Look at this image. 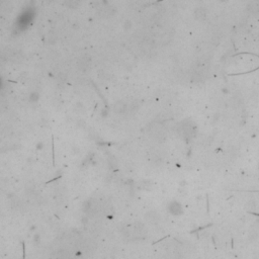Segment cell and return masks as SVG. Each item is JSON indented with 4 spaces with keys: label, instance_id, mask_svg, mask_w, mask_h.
<instances>
[{
    "label": "cell",
    "instance_id": "obj_2",
    "mask_svg": "<svg viewBox=\"0 0 259 259\" xmlns=\"http://www.w3.org/2000/svg\"><path fill=\"white\" fill-rule=\"evenodd\" d=\"M97 206H98V204L96 202L95 200H88V202H86L85 204H84V211H85L86 214L93 215L97 211Z\"/></svg>",
    "mask_w": 259,
    "mask_h": 259
},
{
    "label": "cell",
    "instance_id": "obj_1",
    "mask_svg": "<svg viewBox=\"0 0 259 259\" xmlns=\"http://www.w3.org/2000/svg\"><path fill=\"white\" fill-rule=\"evenodd\" d=\"M168 211L173 216H180L183 213V208L180 202L174 200V202H171L168 204Z\"/></svg>",
    "mask_w": 259,
    "mask_h": 259
}]
</instances>
